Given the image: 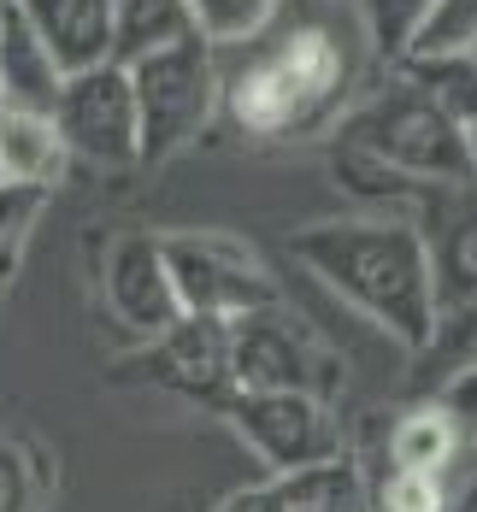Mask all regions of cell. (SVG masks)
<instances>
[{"label": "cell", "instance_id": "6da1fadb", "mask_svg": "<svg viewBox=\"0 0 477 512\" xmlns=\"http://www.w3.org/2000/svg\"><path fill=\"white\" fill-rule=\"evenodd\" d=\"M377 59L342 0H277L260 36L218 53V112L254 142L336 130L360 101V71Z\"/></svg>", "mask_w": 477, "mask_h": 512}, {"label": "cell", "instance_id": "7a4b0ae2", "mask_svg": "<svg viewBox=\"0 0 477 512\" xmlns=\"http://www.w3.org/2000/svg\"><path fill=\"white\" fill-rule=\"evenodd\" d=\"M289 254L313 271L318 283L366 312L371 324L419 354L436 330V295L430 265L407 218H324L289 236Z\"/></svg>", "mask_w": 477, "mask_h": 512}, {"label": "cell", "instance_id": "3957f363", "mask_svg": "<svg viewBox=\"0 0 477 512\" xmlns=\"http://www.w3.org/2000/svg\"><path fill=\"white\" fill-rule=\"evenodd\" d=\"M336 154L377 177H401V183H472L466 130L401 71L342 112Z\"/></svg>", "mask_w": 477, "mask_h": 512}, {"label": "cell", "instance_id": "277c9868", "mask_svg": "<svg viewBox=\"0 0 477 512\" xmlns=\"http://www.w3.org/2000/svg\"><path fill=\"white\" fill-rule=\"evenodd\" d=\"M130 71V95H136V159L159 165V159L183 154L218 112V53L201 36H183L171 48L142 53Z\"/></svg>", "mask_w": 477, "mask_h": 512}, {"label": "cell", "instance_id": "5b68a950", "mask_svg": "<svg viewBox=\"0 0 477 512\" xmlns=\"http://www.w3.org/2000/svg\"><path fill=\"white\" fill-rule=\"evenodd\" d=\"M336 177H366V183H395L401 218L413 224L430 265V295L436 312H454L477 301V177L472 183H401V177H377L366 165L336 154Z\"/></svg>", "mask_w": 477, "mask_h": 512}, {"label": "cell", "instance_id": "8992f818", "mask_svg": "<svg viewBox=\"0 0 477 512\" xmlns=\"http://www.w3.org/2000/svg\"><path fill=\"white\" fill-rule=\"evenodd\" d=\"M159 254L171 271L177 307L201 312V318H242V312L277 307V277L242 236L224 230H177L159 236Z\"/></svg>", "mask_w": 477, "mask_h": 512}, {"label": "cell", "instance_id": "52a82bcc", "mask_svg": "<svg viewBox=\"0 0 477 512\" xmlns=\"http://www.w3.org/2000/svg\"><path fill=\"white\" fill-rule=\"evenodd\" d=\"M230 377L236 389L254 395H313V401H330L342 383L336 354L283 301L230 318Z\"/></svg>", "mask_w": 477, "mask_h": 512}, {"label": "cell", "instance_id": "ba28073f", "mask_svg": "<svg viewBox=\"0 0 477 512\" xmlns=\"http://www.w3.org/2000/svg\"><path fill=\"white\" fill-rule=\"evenodd\" d=\"M118 377L224 412V401L236 395V377H230V318L183 312L171 330H159L154 342H136V354L118 365Z\"/></svg>", "mask_w": 477, "mask_h": 512}, {"label": "cell", "instance_id": "9c48e42d", "mask_svg": "<svg viewBox=\"0 0 477 512\" xmlns=\"http://www.w3.org/2000/svg\"><path fill=\"white\" fill-rule=\"evenodd\" d=\"M224 418H230V430L265 460V471H307V465L342 460V424L330 418V401L236 389L224 401Z\"/></svg>", "mask_w": 477, "mask_h": 512}, {"label": "cell", "instance_id": "30bf717a", "mask_svg": "<svg viewBox=\"0 0 477 512\" xmlns=\"http://www.w3.org/2000/svg\"><path fill=\"white\" fill-rule=\"evenodd\" d=\"M48 118L71 159L136 165V95H130V71L124 65L106 59L95 71L65 77Z\"/></svg>", "mask_w": 477, "mask_h": 512}, {"label": "cell", "instance_id": "8fae6325", "mask_svg": "<svg viewBox=\"0 0 477 512\" xmlns=\"http://www.w3.org/2000/svg\"><path fill=\"white\" fill-rule=\"evenodd\" d=\"M101 289H106V312L118 318V330L130 342H154L159 330H171L183 318L171 271H165V254H159V236H142V230L118 236L106 248Z\"/></svg>", "mask_w": 477, "mask_h": 512}, {"label": "cell", "instance_id": "7c38bea8", "mask_svg": "<svg viewBox=\"0 0 477 512\" xmlns=\"http://www.w3.org/2000/svg\"><path fill=\"white\" fill-rule=\"evenodd\" d=\"M18 12L65 77L112 59V0H18Z\"/></svg>", "mask_w": 477, "mask_h": 512}, {"label": "cell", "instance_id": "4fadbf2b", "mask_svg": "<svg viewBox=\"0 0 477 512\" xmlns=\"http://www.w3.org/2000/svg\"><path fill=\"white\" fill-rule=\"evenodd\" d=\"M65 71L36 42L18 6H0V106L6 112H53Z\"/></svg>", "mask_w": 477, "mask_h": 512}, {"label": "cell", "instance_id": "5bb4252c", "mask_svg": "<svg viewBox=\"0 0 477 512\" xmlns=\"http://www.w3.org/2000/svg\"><path fill=\"white\" fill-rule=\"evenodd\" d=\"M65 142L48 112H0V183L53 189L65 171Z\"/></svg>", "mask_w": 477, "mask_h": 512}, {"label": "cell", "instance_id": "9a60e30c", "mask_svg": "<svg viewBox=\"0 0 477 512\" xmlns=\"http://www.w3.org/2000/svg\"><path fill=\"white\" fill-rule=\"evenodd\" d=\"M383 465H395V471H436V477H448V471L460 465L454 424L430 407V401H413L407 412H395V424H389Z\"/></svg>", "mask_w": 477, "mask_h": 512}, {"label": "cell", "instance_id": "2e32d148", "mask_svg": "<svg viewBox=\"0 0 477 512\" xmlns=\"http://www.w3.org/2000/svg\"><path fill=\"white\" fill-rule=\"evenodd\" d=\"M183 36H195L189 0H112V65H136Z\"/></svg>", "mask_w": 477, "mask_h": 512}, {"label": "cell", "instance_id": "e0dca14e", "mask_svg": "<svg viewBox=\"0 0 477 512\" xmlns=\"http://www.w3.org/2000/svg\"><path fill=\"white\" fill-rule=\"evenodd\" d=\"M395 71L424 89L466 136L477 130V59L472 53H430V59H395Z\"/></svg>", "mask_w": 477, "mask_h": 512}, {"label": "cell", "instance_id": "ac0fdd59", "mask_svg": "<svg viewBox=\"0 0 477 512\" xmlns=\"http://www.w3.org/2000/svg\"><path fill=\"white\" fill-rule=\"evenodd\" d=\"M460 365H477V301L466 307L442 312L436 318V330H430V342L419 348V395H430L448 371H460Z\"/></svg>", "mask_w": 477, "mask_h": 512}, {"label": "cell", "instance_id": "d6986e66", "mask_svg": "<svg viewBox=\"0 0 477 512\" xmlns=\"http://www.w3.org/2000/svg\"><path fill=\"white\" fill-rule=\"evenodd\" d=\"M271 12H277V0H189V24L212 53H230L248 36H260Z\"/></svg>", "mask_w": 477, "mask_h": 512}, {"label": "cell", "instance_id": "ffe728a7", "mask_svg": "<svg viewBox=\"0 0 477 512\" xmlns=\"http://www.w3.org/2000/svg\"><path fill=\"white\" fill-rule=\"evenodd\" d=\"M436 0H354V18H360V30H366L371 53L383 59V65H395L407 42H413V30H419V18L430 12Z\"/></svg>", "mask_w": 477, "mask_h": 512}, {"label": "cell", "instance_id": "44dd1931", "mask_svg": "<svg viewBox=\"0 0 477 512\" xmlns=\"http://www.w3.org/2000/svg\"><path fill=\"white\" fill-rule=\"evenodd\" d=\"M366 501L371 512H448V477L377 465V477L366 483Z\"/></svg>", "mask_w": 477, "mask_h": 512}, {"label": "cell", "instance_id": "7402d4cb", "mask_svg": "<svg viewBox=\"0 0 477 512\" xmlns=\"http://www.w3.org/2000/svg\"><path fill=\"white\" fill-rule=\"evenodd\" d=\"M477 48V0H436L419 18L413 42L401 59H430V53H472Z\"/></svg>", "mask_w": 477, "mask_h": 512}, {"label": "cell", "instance_id": "603a6c76", "mask_svg": "<svg viewBox=\"0 0 477 512\" xmlns=\"http://www.w3.org/2000/svg\"><path fill=\"white\" fill-rule=\"evenodd\" d=\"M48 206V189H24V183H0V289L12 283L18 259L30 248V230Z\"/></svg>", "mask_w": 477, "mask_h": 512}, {"label": "cell", "instance_id": "cb8c5ba5", "mask_svg": "<svg viewBox=\"0 0 477 512\" xmlns=\"http://www.w3.org/2000/svg\"><path fill=\"white\" fill-rule=\"evenodd\" d=\"M430 407L442 412L448 424H454V442H460V460H472L477 448V365H460V371H448L430 395H419Z\"/></svg>", "mask_w": 477, "mask_h": 512}, {"label": "cell", "instance_id": "d4e9b609", "mask_svg": "<svg viewBox=\"0 0 477 512\" xmlns=\"http://www.w3.org/2000/svg\"><path fill=\"white\" fill-rule=\"evenodd\" d=\"M42 507V477L30 465V448L0 436V512H36Z\"/></svg>", "mask_w": 477, "mask_h": 512}, {"label": "cell", "instance_id": "484cf974", "mask_svg": "<svg viewBox=\"0 0 477 512\" xmlns=\"http://www.w3.org/2000/svg\"><path fill=\"white\" fill-rule=\"evenodd\" d=\"M466 142H472V177H477V130H472V136H466Z\"/></svg>", "mask_w": 477, "mask_h": 512}, {"label": "cell", "instance_id": "4316f807", "mask_svg": "<svg viewBox=\"0 0 477 512\" xmlns=\"http://www.w3.org/2000/svg\"><path fill=\"white\" fill-rule=\"evenodd\" d=\"M0 6H18V0H0Z\"/></svg>", "mask_w": 477, "mask_h": 512}, {"label": "cell", "instance_id": "83f0119b", "mask_svg": "<svg viewBox=\"0 0 477 512\" xmlns=\"http://www.w3.org/2000/svg\"><path fill=\"white\" fill-rule=\"evenodd\" d=\"M472 465H477V448H472Z\"/></svg>", "mask_w": 477, "mask_h": 512}, {"label": "cell", "instance_id": "f1b7e54d", "mask_svg": "<svg viewBox=\"0 0 477 512\" xmlns=\"http://www.w3.org/2000/svg\"><path fill=\"white\" fill-rule=\"evenodd\" d=\"M342 6H354V0H342Z\"/></svg>", "mask_w": 477, "mask_h": 512}, {"label": "cell", "instance_id": "f546056e", "mask_svg": "<svg viewBox=\"0 0 477 512\" xmlns=\"http://www.w3.org/2000/svg\"><path fill=\"white\" fill-rule=\"evenodd\" d=\"M472 59H477V48H472Z\"/></svg>", "mask_w": 477, "mask_h": 512}, {"label": "cell", "instance_id": "4dcf8cb0", "mask_svg": "<svg viewBox=\"0 0 477 512\" xmlns=\"http://www.w3.org/2000/svg\"><path fill=\"white\" fill-rule=\"evenodd\" d=\"M0 112H6V106H0Z\"/></svg>", "mask_w": 477, "mask_h": 512}]
</instances>
